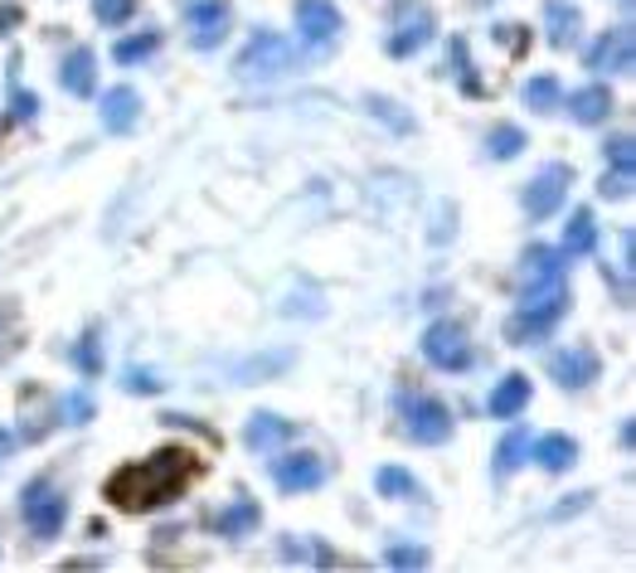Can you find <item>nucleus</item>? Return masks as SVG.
Masks as SVG:
<instances>
[{
    "label": "nucleus",
    "instance_id": "c756f323",
    "mask_svg": "<svg viewBox=\"0 0 636 573\" xmlns=\"http://www.w3.org/2000/svg\"><path fill=\"white\" fill-rule=\"evenodd\" d=\"M73 364H78L88 380H97V374H103V350H97V336H83V340H78V350H73Z\"/></svg>",
    "mask_w": 636,
    "mask_h": 573
},
{
    "label": "nucleus",
    "instance_id": "423d86ee",
    "mask_svg": "<svg viewBox=\"0 0 636 573\" xmlns=\"http://www.w3.org/2000/svg\"><path fill=\"white\" fill-rule=\"evenodd\" d=\"M20 516H24V526H30L34 540H54V534L64 530V520H68V501H64L59 486L30 481L24 496H20Z\"/></svg>",
    "mask_w": 636,
    "mask_h": 573
},
{
    "label": "nucleus",
    "instance_id": "58836bf2",
    "mask_svg": "<svg viewBox=\"0 0 636 573\" xmlns=\"http://www.w3.org/2000/svg\"><path fill=\"white\" fill-rule=\"evenodd\" d=\"M15 447H20V437L10 433V428H0V461H6L10 453H15Z\"/></svg>",
    "mask_w": 636,
    "mask_h": 573
},
{
    "label": "nucleus",
    "instance_id": "bb28decb",
    "mask_svg": "<svg viewBox=\"0 0 636 573\" xmlns=\"http://www.w3.org/2000/svg\"><path fill=\"white\" fill-rule=\"evenodd\" d=\"M156 49H161V30H141V34H127V40L113 44V59L121 68L127 64H141V59H151Z\"/></svg>",
    "mask_w": 636,
    "mask_h": 573
},
{
    "label": "nucleus",
    "instance_id": "dca6fc26",
    "mask_svg": "<svg viewBox=\"0 0 636 573\" xmlns=\"http://www.w3.org/2000/svg\"><path fill=\"white\" fill-rule=\"evenodd\" d=\"M97 113H103V127L107 131H131V127H137V117H141V93L127 88V83H117V88L103 93Z\"/></svg>",
    "mask_w": 636,
    "mask_h": 573
},
{
    "label": "nucleus",
    "instance_id": "1a4fd4ad",
    "mask_svg": "<svg viewBox=\"0 0 636 573\" xmlns=\"http://www.w3.org/2000/svg\"><path fill=\"white\" fill-rule=\"evenodd\" d=\"M583 64H589V73H632V64H636V34L627 30V24L597 34V40L583 49Z\"/></svg>",
    "mask_w": 636,
    "mask_h": 573
},
{
    "label": "nucleus",
    "instance_id": "f8f14e48",
    "mask_svg": "<svg viewBox=\"0 0 636 573\" xmlns=\"http://www.w3.org/2000/svg\"><path fill=\"white\" fill-rule=\"evenodd\" d=\"M549 374H554V384H564V389H589L597 374H603V360H597L593 346H564L549 356Z\"/></svg>",
    "mask_w": 636,
    "mask_h": 573
},
{
    "label": "nucleus",
    "instance_id": "aec40b11",
    "mask_svg": "<svg viewBox=\"0 0 636 573\" xmlns=\"http://www.w3.org/2000/svg\"><path fill=\"white\" fill-rule=\"evenodd\" d=\"M544 24H549V44H559V49H569L583 34V15L569 0H544Z\"/></svg>",
    "mask_w": 636,
    "mask_h": 573
},
{
    "label": "nucleus",
    "instance_id": "f257e3e1",
    "mask_svg": "<svg viewBox=\"0 0 636 573\" xmlns=\"http://www.w3.org/2000/svg\"><path fill=\"white\" fill-rule=\"evenodd\" d=\"M200 477V457L186 453V447H166V453H151L146 461H131L107 477V501L117 510H156V506H170L194 486Z\"/></svg>",
    "mask_w": 636,
    "mask_h": 573
},
{
    "label": "nucleus",
    "instance_id": "7ed1b4c3",
    "mask_svg": "<svg viewBox=\"0 0 636 573\" xmlns=\"http://www.w3.org/2000/svg\"><path fill=\"white\" fill-rule=\"evenodd\" d=\"M399 423L423 447H437L452 437V408L437 394H418V389H403L399 394Z\"/></svg>",
    "mask_w": 636,
    "mask_h": 573
},
{
    "label": "nucleus",
    "instance_id": "2eb2a0df",
    "mask_svg": "<svg viewBox=\"0 0 636 573\" xmlns=\"http://www.w3.org/2000/svg\"><path fill=\"white\" fill-rule=\"evenodd\" d=\"M292 433H297V423L277 418V413H253V418L243 423V447H253V453H277L283 443H292Z\"/></svg>",
    "mask_w": 636,
    "mask_h": 573
},
{
    "label": "nucleus",
    "instance_id": "c9c22d12",
    "mask_svg": "<svg viewBox=\"0 0 636 573\" xmlns=\"http://www.w3.org/2000/svg\"><path fill=\"white\" fill-rule=\"evenodd\" d=\"M10 107H15V117H20V121L40 117V97H34L30 88H15V93H10Z\"/></svg>",
    "mask_w": 636,
    "mask_h": 573
},
{
    "label": "nucleus",
    "instance_id": "4be33fe9",
    "mask_svg": "<svg viewBox=\"0 0 636 573\" xmlns=\"http://www.w3.org/2000/svg\"><path fill=\"white\" fill-rule=\"evenodd\" d=\"M534 447V461H540L544 471H569L573 461H579V443H573L569 433H544L540 443H530Z\"/></svg>",
    "mask_w": 636,
    "mask_h": 573
},
{
    "label": "nucleus",
    "instance_id": "f03ea898",
    "mask_svg": "<svg viewBox=\"0 0 636 573\" xmlns=\"http://www.w3.org/2000/svg\"><path fill=\"white\" fill-rule=\"evenodd\" d=\"M569 311V287L564 277H549V283H534V287H520V307L516 316L506 321V336L516 346H540V340L564 321Z\"/></svg>",
    "mask_w": 636,
    "mask_h": 573
},
{
    "label": "nucleus",
    "instance_id": "39448f33",
    "mask_svg": "<svg viewBox=\"0 0 636 573\" xmlns=\"http://www.w3.org/2000/svg\"><path fill=\"white\" fill-rule=\"evenodd\" d=\"M471 336H467V326L462 321H437V326H427V336H423V360L433 364V370H443V374H462V370H471Z\"/></svg>",
    "mask_w": 636,
    "mask_h": 573
},
{
    "label": "nucleus",
    "instance_id": "0eeeda50",
    "mask_svg": "<svg viewBox=\"0 0 636 573\" xmlns=\"http://www.w3.org/2000/svg\"><path fill=\"white\" fill-rule=\"evenodd\" d=\"M569 185H573V170L559 161V166H544V170H534L530 176V185L520 190V204H524V214L530 219H549L559 210V204L569 200Z\"/></svg>",
    "mask_w": 636,
    "mask_h": 573
},
{
    "label": "nucleus",
    "instance_id": "393cba45",
    "mask_svg": "<svg viewBox=\"0 0 636 573\" xmlns=\"http://www.w3.org/2000/svg\"><path fill=\"white\" fill-rule=\"evenodd\" d=\"M524 146H530V137H524L516 121H500V127L486 131V156H491V161H516Z\"/></svg>",
    "mask_w": 636,
    "mask_h": 573
},
{
    "label": "nucleus",
    "instance_id": "cd10ccee",
    "mask_svg": "<svg viewBox=\"0 0 636 573\" xmlns=\"http://www.w3.org/2000/svg\"><path fill=\"white\" fill-rule=\"evenodd\" d=\"M374 486H379V496H389V501H413V496H418V481H413L403 467H379Z\"/></svg>",
    "mask_w": 636,
    "mask_h": 573
},
{
    "label": "nucleus",
    "instance_id": "c85d7f7f",
    "mask_svg": "<svg viewBox=\"0 0 636 573\" xmlns=\"http://www.w3.org/2000/svg\"><path fill=\"white\" fill-rule=\"evenodd\" d=\"M427 559H433V554H427L423 544H389V550H384L389 569H427Z\"/></svg>",
    "mask_w": 636,
    "mask_h": 573
},
{
    "label": "nucleus",
    "instance_id": "f704fd0d",
    "mask_svg": "<svg viewBox=\"0 0 636 573\" xmlns=\"http://www.w3.org/2000/svg\"><path fill=\"white\" fill-rule=\"evenodd\" d=\"M370 107H374V113L389 121V127H399V131H413V117H409V107L389 103V97H370Z\"/></svg>",
    "mask_w": 636,
    "mask_h": 573
},
{
    "label": "nucleus",
    "instance_id": "72a5a7b5",
    "mask_svg": "<svg viewBox=\"0 0 636 573\" xmlns=\"http://www.w3.org/2000/svg\"><path fill=\"white\" fill-rule=\"evenodd\" d=\"M121 389H131V394H161L166 380H161V374H151V370H127V374H121Z\"/></svg>",
    "mask_w": 636,
    "mask_h": 573
},
{
    "label": "nucleus",
    "instance_id": "f3484780",
    "mask_svg": "<svg viewBox=\"0 0 636 573\" xmlns=\"http://www.w3.org/2000/svg\"><path fill=\"white\" fill-rule=\"evenodd\" d=\"M59 83H64V93L73 97H88L97 88V59L88 44H73L64 54V64H59Z\"/></svg>",
    "mask_w": 636,
    "mask_h": 573
},
{
    "label": "nucleus",
    "instance_id": "5701e85b",
    "mask_svg": "<svg viewBox=\"0 0 636 573\" xmlns=\"http://www.w3.org/2000/svg\"><path fill=\"white\" fill-rule=\"evenodd\" d=\"M530 443H534V437H530L524 423H516V428L500 437V443H496V477H510L516 467H524V461H530Z\"/></svg>",
    "mask_w": 636,
    "mask_h": 573
},
{
    "label": "nucleus",
    "instance_id": "e433bc0d",
    "mask_svg": "<svg viewBox=\"0 0 636 573\" xmlns=\"http://www.w3.org/2000/svg\"><path fill=\"white\" fill-rule=\"evenodd\" d=\"M452 59H457V68H462V93H481V83H476L467 68V44L462 40H452Z\"/></svg>",
    "mask_w": 636,
    "mask_h": 573
},
{
    "label": "nucleus",
    "instance_id": "9b49d317",
    "mask_svg": "<svg viewBox=\"0 0 636 573\" xmlns=\"http://www.w3.org/2000/svg\"><path fill=\"white\" fill-rule=\"evenodd\" d=\"M433 40H437L433 10H427V6H409V15H403L394 30H389L384 54H389V59H409V54H418L423 44H433Z\"/></svg>",
    "mask_w": 636,
    "mask_h": 573
},
{
    "label": "nucleus",
    "instance_id": "a211bd4d",
    "mask_svg": "<svg viewBox=\"0 0 636 573\" xmlns=\"http://www.w3.org/2000/svg\"><path fill=\"white\" fill-rule=\"evenodd\" d=\"M549 277H564V248H549V243H530L520 253V287L549 283Z\"/></svg>",
    "mask_w": 636,
    "mask_h": 573
},
{
    "label": "nucleus",
    "instance_id": "6ab92c4d",
    "mask_svg": "<svg viewBox=\"0 0 636 573\" xmlns=\"http://www.w3.org/2000/svg\"><path fill=\"white\" fill-rule=\"evenodd\" d=\"M569 117L579 121V127H597V121L613 117V93H607L603 83H583V88L569 97Z\"/></svg>",
    "mask_w": 636,
    "mask_h": 573
},
{
    "label": "nucleus",
    "instance_id": "412c9836",
    "mask_svg": "<svg viewBox=\"0 0 636 573\" xmlns=\"http://www.w3.org/2000/svg\"><path fill=\"white\" fill-rule=\"evenodd\" d=\"M524 404H530V380H524V374H506V380L491 389V399H486V408H491L496 418H520Z\"/></svg>",
    "mask_w": 636,
    "mask_h": 573
},
{
    "label": "nucleus",
    "instance_id": "2f4dec72",
    "mask_svg": "<svg viewBox=\"0 0 636 573\" xmlns=\"http://www.w3.org/2000/svg\"><path fill=\"white\" fill-rule=\"evenodd\" d=\"M632 185H636V170H607V176H603V185H597V190H603V200H627V194H632Z\"/></svg>",
    "mask_w": 636,
    "mask_h": 573
},
{
    "label": "nucleus",
    "instance_id": "4468645a",
    "mask_svg": "<svg viewBox=\"0 0 636 573\" xmlns=\"http://www.w3.org/2000/svg\"><path fill=\"white\" fill-rule=\"evenodd\" d=\"M258 526H263V506L253 501V496H239V501H229L224 510L210 516V530L219 540H243V534H253Z\"/></svg>",
    "mask_w": 636,
    "mask_h": 573
},
{
    "label": "nucleus",
    "instance_id": "4c0bfd02",
    "mask_svg": "<svg viewBox=\"0 0 636 573\" xmlns=\"http://www.w3.org/2000/svg\"><path fill=\"white\" fill-rule=\"evenodd\" d=\"M93 418V399L88 394H73L68 399V423H88Z\"/></svg>",
    "mask_w": 636,
    "mask_h": 573
},
{
    "label": "nucleus",
    "instance_id": "473e14b6",
    "mask_svg": "<svg viewBox=\"0 0 636 573\" xmlns=\"http://www.w3.org/2000/svg\"><path fill=\"white\" fill-rule=\"evenodd\" d=\"M607 151V166H617V170H636V141L632 137H613L603 146Z\"/></svg>",
    "mask_w": 636,
    "mask_h": 573
},
{
    "label": "nucleus",
    "instance_id": "6e6552de",
    "mask_svg": "<svg viewBox=\"0 0 636 573\" xmlns=\"http://www.w3.org/2000/svg\"><path fill=\"white\" fill-rule=\"evenodd\" d=\"M186 30L194 49H219L234 30V6L229 0H190L186 6Z\"/></svg>",
    "mask_w": 636,
    "mask_h": 573
},
{
    "label": "nucleus",
    "instance_id": "9d476101",
    "mask_svg": "<svg viewBox=\"0 0 636 573\" xmlns=\"http://www.w3.org/2000/svg\"><path fill=\"white\" fill-rule=\"evenodd\" d=\"M267 477H273L277 491L287 496H301V491H316V486L326 481V461L316 453H277V461L267 467Z\"/></svg>",
    "mask_w": 636,
    "mask_h": 573
},
{
    "label": "nucleus",
    "instance_id": "ddd939ff",
    "mask_svg": "<svg viewBox=\"0 0 636 573\" xmlns=\"http://www.w3.org/2000/svg\"><path fill=\"white\" fill-rule=\"evenodd\" d=\"M297 30L311 49H330L346 30V20H340V10L330 0H297Z\"/></svg>",
    "mask_w": 636,
    "mask_h": 573
},
{
    "label": "nucleus",
    "instance_id": "20e7f679",
    "mask_svg": "<svg viewBox=\"0 0 636 573\" xmlns=\"http://www.w3.org/2000/svg\"><path fill=\"white\" fill-rule=\"evenodd\" d=\"M292 64H297V54H292V44L283 40V34L273 30H258L248 44H243V54L234 59V73L248 83H267V78H283V73H292Z\"/></svg>",
    "mask_w": 636,
    "mask_h": 573
},
{
    "label": "nucleus",
    "instance_id": "ea45409f",
    "mask_svg": "<svg viewBox=\"0 0 636 573\" xmlns=\"http://www.w3.org/2000/svg\"><path fill=\"white\" fill-rule=\"evenodd\" d=\"M10 24H20V6H0V30H10Z\"/></svg>",
    "mask_w": 636,
    "mask_h": 573
},
{
    "label": "nucleus",
    "instance_id": "7c9ffc66",
    "mask_svg": "<svg viewBox=\"0 0 636 573\" xmlns=\"http://www.w3.org/2000/svg\"><path fill=\"white\" fill-rule=\"evenodd\" d=\"M93 15L103 24H127L137 15V0H93Z\"/></svg>",
    "mask_w": 636,
    "mask_h": 573
},
{
    "label": "nucleus",
    "instance_id": "a878e982",
    "mask_svg": "<svg viewBox=\"0 0 636 573\" xmlns=\"http://www.w3.org/2000/svg\"><path fill=\"white\" fill-rule=\"evenodd\" d=\"M520 93H524V107H530V113H554V107L564 103V88H559L554 73H534Z\"/></svg>",
    "mask_w": 636,
    "mask_h": 573
},
{
    "label": "nucleus",
    "instance_id": "b1692460",
    "mask_svg": "<svg viewBox=\"0 0 636 573\" xmlns=\"http://www.w3.org/2000/svg\"><path fill=\"white\" fill-rule=\"evenodd\" d=\"M597 248V219L593 210H573L569 229H564V258H589Z\"/></svg>",
    "mask_w": 636,
    "mask_h": 573
}]
</instances>
